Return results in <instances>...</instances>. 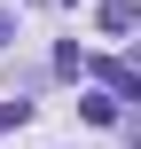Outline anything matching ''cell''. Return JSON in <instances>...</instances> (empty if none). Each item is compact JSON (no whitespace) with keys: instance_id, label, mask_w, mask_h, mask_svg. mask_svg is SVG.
<instances>
[{"instance_id":"obj_1","label":"cell","mask_w":141,"mask_h":149,"mask_svg":"<svg viewBox=\"0 0 141 149\" xmlns=\"http://www.w3.org/2000/svg\"><path fill=\"white\" fill-rule=\"evenodd\" d=\"M102 79H110V102H133V94H141L133 63H102Z\"/></svg>"},{"instance_id":"obj_3","label":"cell","mask_w":141,"mask_h":149,"mask_svg":"<svg viewBox=\"0 0 141 149\" xmlns=\"http://www.w3.org/2000/svg\"><path fill=\"white\" fill-rule=\"evenodd\" d=\"M78 110H86V126H118V102H110V94H86Z\"/></svg>"},{"instance_id":"obj_2","label":"cell","mask_w":141,"mask_h":149,"mask_svg":"<svg viewBox=\"0 0 141 149\" xmlns=\"http://www.w3.org/2000/svg\"><path fill=\"white\" fill-rule=\"evenodd\" d=\"M102 31L126 39V31H133V0H102Z\"/></svg>"},{"instance_id":"obj_4","label":"cell","mask_w":141,"mask_h":149,"mask_svg":"<svg viewBox=\"0 0 141 149\" xmlns=\"http://www.w3.org/2000/svg\"><path fill=\"white\" fill-rule=\"evenodd\" d=\"M8 31H16V24H8V16H0V47H8Z\"/></svg>"}]
</instances>
